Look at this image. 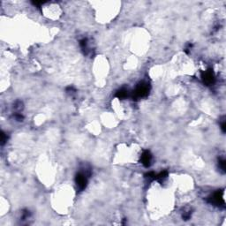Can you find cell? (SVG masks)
I'll list each match as a JSON object with an SVG mask.
<instances>
[{
    "mask_svg": "<svg viewBox=\"0 0 226 226\" xmlns=\"http://www.w3.org/2000/svg\"><path fill=\"white\" fill-rule=\"evenodd\" d=\"M218 166H219V169L222 171L223 173H225L226 172V166H225V160L224 159H220L219 162H218Z\"/></svg>",
    "mask_w": 226,
    "mask_h": 226,
    "instance_id": "cell-8",
    "label": "cell"
},
{
    "mask_svg": "<svg viewBox=\"0 0 226 226\" xmlns=\"http://www.w3.org/2000/svg\"><path fill=\"white\" fill-rule=\"evenodd\" d=\"M29 216H30V212L28 211V210H24V211L22 212V216H21V218H22L23 220L27 219Z\"/></svg>",
    "mask_w": 226,
    "mask_h": 226,
    "instance_id": "cell-10",
    "label": "cell"
},
{
    "mask_svg": "<svg viewBox=\"0 0 226 226\" xmlns=\"http://www.w3.org/2000/svg\"><path fill=\"white\" fill-rule=\"evenodd\" d=\"M208 201L215 206L220 208H225V202L223 200V191H216L212 195L208 198Z\"/></svg>",
    "mask_w": 226,
    "mask_h": 226,
    "instance_id": "cell-3",
    "label": "cell"
},
{
    "mask_svg": "<svg viewBox=\"0 0 226 226\" xmlns=\"http://www.w3.org/2000/svg\"><path fill=\"white\" fill-rule=\"evenodd\" d=\"M191 214H192V212H191L190 210L183 212V214H182V217H183V219H185V220H188V219L191 217Z\"/></svg>",
    "mask_w": 226,
    "mask_h": 226,
    "instance_id": "cell-9",
    "label": "cell"
},
{
    "mask_svg": "<svg viewBox=\"0 0 226 226\" xmlns=\"http://www.w3.org/2000/svg\"><path fill=\"white\" fill-rule=\"evenodd\" d=\"M149 91H150V85L148 82L145 81L140 82L133 93V100H139L140 98H144L148 96Z\"/></svg>",
    "mask_w": 226,
    "mask_h": 226,
    "instance_id": "cell-1",
    "label": "cell"
},
{
    "mask_svg": "<svg viewBox=\"0 0 226 226\" xmlns=\"http://www.w3.org/2000/svg\"><path fill=\"white\" fill-rule=\"evenodd\" d=\"M5 141H7V136L4 132H2V133H1V144L4 145L5 143Z\"/></svg>",
    "mask_w": 226,
    "mask_h": 226,
    "instance_id": "cell-11",
    "label": "cell"
},
{
    "mask_svg": "<svg viewBox=\"0 0 226 226\" xmlns=\"http://www.w3.org/2000/svg\"><path fill=\"white\" fill-rule=\"evenodd\" d=\"M221 128H222L223 132L225 133V131H226V124H225V121H224V120L221 123Z\"/></svg>",
    "mask_w": 226,
    "mask_h": 226,
    "instance_id": "cell-13",
    "label": "cell"
},
{
    "mask_svg": "<svg viewBox=\"0 0 226 226\" xmlns=\"http://www.w3.org/2000/svg\"><path fill=\"white\" fill-rule=\"evenodd\" d=\"M129 95V93H128V90L125 89V88H121L119 89L117 94H116V97H118V99H125L126 97H128Z\"/></svg>",
    "mask_w": 226,
    "mask_h": 226,
    "instance_id": "cell-6",
    "label": "cell"
},
{
    "mask_svg": "<svg viewBox=\"0 0 226 226\" xmlns=\"http://www.w3.org/2000/svg\"><path fill=\"white\" fill-rule=\"evenodd\" d=\"M167 177H168V172L167 171H163V172H161L160 173L155 175V180L162 183Z\"/></svg>",
    "mask_w": 226,
    "mask_h": 226,
    "instance_id": "cell-7",
    "label": "cell"
},
{
    "mask_svg": "<svg viewBox=\"0 0 226 226\" xmlns=\"http://www.w3.org/2000/svg\"><path fill=\"white\" fill-rule=\"evenodd\" d=\"M152 162V155L148 150H144L140 155V163L145 167H149Z\"/></svg>",
    "mask_w": 226,
    "mask_h": 226,
    "instance_id": "cell-5",
    "label": "cell"
},
{
    "mask_svg": "<svg viewBox=\"0 0 226 226\" xmlns=\"http://www.w3.org/2000/svg\"><path fill=\"white\" fill-rule=\"evenodd\" d=\"M14 118H15L16 120H18V121H22L24 118V117L21 114H20V113H16V114L14 115Z\"/></svg>",
    "mask_w": 226,
    "mask_h": 226,
    "instance_id": "cell-12",
    "label": "cell"
},
{
    "mask_svg": "<svg viewBox=\"0 0 226 226\" xmlns=\"http://www.w3.org/2000/svg\"><path fill=\"white\" fill-rule=\"evenodd\" d=\"M91 175V170L85 169L84 172H80L76 174L75 176V183L77 188L80 191H83L85 188L87 187L88 185V178Z\"/></svg>",
    "mask_w": 226,
    "mask_h": 226,
    "instance_id": "cell-2",
    "label": "cell"
},
{
    "mask_svg": "<svg viewBox=\"0 0 226 226\" xmlns=\"http://www.w3.org/2000/svg\"><path fill=\"white\" fill-rule=\"evenodd\" d=\"M201 80L206 86H210V85L214 84L216 78H215V74L213 73V71L211 69H208V70L205 71V72H203L201 74Z\"/></svg>",
    "mask_w": 226,
    "mask_h": 226,
    "instance_id": "cell-4",
    "label": "cell"
}]
</instances>
